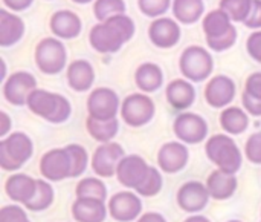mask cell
<instances>
[{
  "label": "cell",
  "instance_id": "cell-36",
  "mask_svg": "<svg viewBox=\"0 0 261 222\" xmlns=\"http://www.w3.org/2000/svg\"><path fill=\"white\" fill-rule=\"evenodd\" d=\"M162 189V176L156 167H150L148 175L142 181V184L136 189V192L142 196H154Z\"/></svg>",
  "mask_w": 261,
  "mask_h": 222
},
{
  "label": "cell",
  "instance_id": "cell-9",
  "mask_svg": "<svg viewBox=\"0 0 261 222\" xmlns=\"http://www.w3.org/2000/svg\"><path fill=\"white\" fill-rule=\"evenodd\" d=\"M121 110L119 97L109 87H98L90 92L87 98L89 117L96 120H112Z\"/></svg>",
  "mask_w": 261,
  "mask_h": 222
},
{
  "label": "cell",
  "instance_id": "cell-44",
  "mask_svg": "<svg viewBox=\"0 0 261 222\" xmlns=\"http://www.w3.org/2000/svg\"><path fill=\"white\" fill-rule=\"evenodd\" d=\"M2 3L5 5V8H8L9 11L12 12H20V11H24L28 9L34 0H2Z\"/></svg>",
  "mask_w": 261,
  "mask_h": 222
},
{
  "label": "cell",
  "instance_id": "cell-2",
  "mask_svg": "<svg viewBox=\"0 0 261 222\" xmlns=\"http://www.w3.org/2000/svg\"><path fill=\"white\" fill-rule=\"evenodd\" d=\"M202 29L210 49L223 52L232 48L237 41V29L229 15L219 9L210 11L202 21Z\"/></svg>",
  "mask_w": 261,
  "mask_h": 222
},
{
  "label": "cell",
  "instance_id": "cell-47",
  "mask_svg": "<svg viewBox=\"0 0 261 222\" xmlns=\"http://www.w3.org/2000/svg\"><path fill=\"white\" fill-rule=\"evenodd\" d=\"M185 222H211V221H208L205 216H200V215H194V216H190L188 219Z\"/></svg>",
  "mask_w": 261,
  "mask_h": 222
},
{
  "label": "cell",
  "instance_id": "cell-25",
  "mask_svg": "<svg viewBox=\"0 0 261 222\" xmlns=\"http://www.w3.org/2000/svg\"><path fill=\"white\" fill-rule=\"evenodd\" d=\"M72 215L76 222H104L107 209L104 201L93 198H76L72 206Z\"/></svg>",
  "mask_w": 261,
  "mask_h": 222
},
{
  "label": "cell",
  "instance_id": "cell-24",
  "mask_svg": "<svg viewBox=\"0 0 261 222\" xmlns=\"http://www.w3.org/2000/svg\"><path fill=\"white\" fill-rule=\"evenodd\" d=\"M95 81V71L86 60H73L67 66V83L76 92H86Z\"/></svg>",
  "mask_w": 261,
  "mask_h": 222
},
{
  "label": "cell",
  "instance_id": "cell-43",
  "mask_svg": "<svg viewBox=\"0 0 261 222\" xmlns=\"http://www.w3.org/2000/svg\"><path fill=\"white\" fill-rule=\"evenodd\" d=\"M242 101H243V107L249 115L254 117H261V100H257L254 97H251L249 94L243 92L242 95Z\"/></svg>",
  "mask_w": 261,
  "mask_h": 222
},
{
  "label": "cell",
  "instance_id": "cell-10",
  "mask_svg": "<svg viewBox=\"0 0 261 222\" xmlns=\"http://www.w3.org/2000/svg\"><path fill=\"white\" fill-rule=\"evenodd\" d=\"M37 89V80L32 74L18 71L11 74L3 83V97L14 106H23L28 103L29 95Z\"/></svg>",
  "mask_w": 261,
  "mask_h": 222
},
{
  "label": "cell",
  "instance_id": "cell-33",
  "mask_svg": "<svg viewBox=\"0 0 261 222\" xmlns=\"http://www.w3.org/2000/svg\"><path fill=\"white\" fill-rule=\"evenodd\" d=\"M76 198H93L99 201H106L107 190L102 181L98 178H84L76 186Z\"/></svg>",
  "mask_w": 261,
  "mask_h": 222
},
{
  "label": "cell",
  "instance_id": "cell-7",
  "mask_svg": "<svg viewBox=\"0 0 261 222\" xmlns=\"http://www.w3.org/2000/svg\"><path fill=\"white\" fill-rule=\"evenodd\" d=\"M179 69L187 80L200 83L211 75L214 60L205 48L188 46L179 58Z\"/></svg>",
  "mask_w": 261,
  "mask_h": 222
},
{
  "label": "cell",
  "instance_id": "cell-49",
  "mask_svg": "<svg viewBox=\"0 0 261 222\" xmlns=\"http://www.w3.org/2000/svg\"><path fill=\"white\" fill-rule=\"evenodd\" d=\"M229 222H240V221H229Z\"/></svg>",
  "mask_w": 261,
  "mask_h": 222
},
{
  "label": "cell",
  "instance_id": "cell-19",
  "mask_svg": "<svg viewBox=\"0 0 261 222\" xmlns=\"http://www.w3.org/2000/svg\"><path fill=\"white\" fill-rule=\"evenodd\" d=\"M50 32L60 40H72L81 34L83 23L78 14L69 9H61L52 14L49 20Z\"/></svg>",
  "mask_w": 261,
  "mask_h": 222
},
{
  "label": "cell",
  "instance_id": "cell-42",
  "mask_svg": "<svg viewBox=\"0 0 261 222\" xmlns=\"http://www.w3.org/2000/svg\"><path fill=\"white\" fill-rule=\"evenodd\" d=\"M249 29H261V0H252V9L246 21L243 23Z\"/></svg>",
  "mask_w": 261,
  "mask_h": 222
},
{
  "label": "cell",
  "instance_id": "cell-17",
  "mask_svg": "<svg viewBox=\"0 0 261 222\" xmlns=\"http://www.w3.org/2000/svg\"><path fill=\"white\" fill-rule=\"evenodd\" d=\"M210 192L208 187L202 183L191 181L184 184L177 192V204L179 207L187 213H199L202 212L208 201H210Z\"/></svg>",
  "mask_w": 261,
  "mask_h": 222
},
{
  "label": "cell",
  "instance_id": "cell-34",
  "mask_svg": "<svg viewBox=\"0 0 261 222\" xmlns=\"http://www.w3.org/2000/svg\"><path fill=\"white\" fill-rule=\"evenodd\" d=\"M125 14V2L124 0H95L93 2V15L98 21H106L107 18Z\"/></svg>",
  "mask_w": 261,
  "mask_h": 222
},
{
  "label": "cell",
  "instance_id": "cell-4",
  "mask_svg": "<svg viewBox=\"0 0 261 222\" xmlns=\"http://www.w3.org/2000/svg\"><path fill=\"white\" fill-rule=\"evenodd\" d=\"M205 152L206 157L219 167V170L236 175V172L242 167L243 163L242 152L229 135L225 134L213 135L206 141Z\"/></svg>",
  "mask_w": 261,
  "mask_h": 222
},
{
  "label": "cell",
  "instance_id": "cell-18",
  "mask_svg": "<svg viewBox=\"0 0 261 222\" xmlns=\"http://www.w3.org/2000/svg\"><path fill=\"white\" fill-rule=\"evenodd\" d=\"M142 210L141 199L132 192H121L110 198L109 212L113 219L119 222H130L136 219Z\"/></svg>",
  "mask_w": 261,
  "mask_h": 222
},
{
  "label": "cell",
  "instance_id": "cell-16",
  "mask_svg": "<svg viewBox=\"0 0 261 222\" xmlns=\"http://www.w3.org/2000/svg\"><path fill=\"white\" fill-rule=\"evenodd\" d=\"M234 97L236 83L226 75H216L205 86V100L211 107H226L232 103Z\"/></svg>",
  "mask_w": 261,
  "mask_h": 222
},
{
  "label": "cell",
  "instance_id": "cell-32",
  "mask_svg": "<svg viewBox=\"0 0 261 222\" xmlns=\"http://www.w3.org/2000/svg\"><path fill=\"white\" fill-rule=\"evenodd\" d=\"M222 11H225L232 21L245 23L252 9V0H220Z\"/></svg>",
  "mask_w": 261,
  "mask_h": 222
},
{
  "label": "cell",
  "instance_id": "cell-14",
  "mask_svg": "<svg viewBox=\"0 0 261 222\" xmlns=\"http://www.w3.org/2000/svg\"><path fill=\"white\" fill-rule=\"evenodd\" d=\"M182 31L177 20L170 17H158L150 23L148 37L150 41L159 49H170L180 40Z\"/></svg>",
  "mask_w": 261,
  "mask_h": 222
},
{
  "label": "cell",
  "instance_id": "cell-5",
  "mask_svg": "<svg viewBox=\"0 0 261 222\" xmlns=\"http://www.w3.org/2000/svg\"><path fill=\"white\" fill-rule=\"evenodd\" d=\"M32 140L23 132H12L0 141V166L3 170H17L32 157Z\"/></svg>",
  "mask_w": 261,
  "mask_h": 222
},
{
  "label": "cell",
  "instance_id": "cell-38",
  "mask_svg": "<svg viewBox=\"0 0 261 222\" xmlns=\"http://www.w3.org/2000/svg\"><path fill=\"white\" fill-rule=\"evenodd\" d=\"M245 155L251 163L261 164V130L252 134L248 138L245 146Z\"/></svg>",
  "mask_w": 261,
  "mask_h": 222
},
{
  "label": "cell",
  "instance_id": "cell-45",
  "mask_svg": "<svg viewBox=\"0 0 261 222\" xmlns=\"http://www.w3.org/2000/svg\"><path fill=\"white\" fill-rule=\"evenodd\" d=\"M11 129V118L6 112H0V137L5 138Z\"/></svg>",
  "mask_w": 261,
  "mask_h": 222
},
{
  "label": "cell",
  "instance_id": "cell-48",
  "mask_svg": "<svg viewBox=\"0 0 261 222\" xmlns=\"http://www.w3.org/2000/svg\"><path fill=\"white\" fill-rule=\"evenodd\" d=\"M72 2H75L78 5H84V3H89V2H93V0H72Z\"/></svg>",
  "mask_w": 261,
  "mask_h": 222
},
{
  "label": "cell",
  "instance_id": "cell-1",
  "mask_svg": "<svg viewBox=\"0 0 261 222\" xmlns=\"http://www.w3.org/2000/svg\"><path fill=\"white\" fill-rule=\"evenodd\" d=\"M136 32L135 21L127 14H116L106 21H98L89 34L90 46L99 54H115Z\"/></svg>",
  "mask_w": 261,
  "mask_h": 222
},
{
  "label": "cell",
  "instance_id": "cell-46",
  "mask_svg": "<svg viewBox=\"0 0 261 222\" xmlns=\"http://www.w3.org/2000/svg\"><path fill=\"white\" fill-rule=\"evenodd\" d=\"M138 222H167L165 218L159 213H145L139 218Z\"/></svg>",
  "mask_w": 261,
  "mask_h": 222
},
{
  "label": "cell",
  "instance_id": "cell-27",
  "mask_svg": "<svg viewBox=\"0 0 261 222\" xmlns=\"http://www.w3.org/2000/svg\"><path fill=\"white\" fill-rule=\"evenodd\" d=\"M135 81L142 92H156L164 83L162 69L156 63H142L135 72Z\"/></svg>",
  "mask_w": 261,
  "mask_h": 222
},
{
  "label": "cell",
  "instance_id": "cell-35",
  "mask_svg": "<svg viewBox=\"0 0 261 222\" xmlns=\"http://www.w3.org/2000/svg\"><path fill=\"white\" fill-rule=\"evenodd\" d=\"M66 149H67V152L70 155V161H72V178L83 175L87 169V161H89L86 149L80 144H69V146H66Z\"/></svg>",
  "mask_w": 261,
  "mask_h": 222
},
{
  "label": "cell",
  "instance_id": "cell-28",
  "mask_svg": "<svg viewBox=\"0 0 261 222\" xmlns=\"http://www.w3.org/2000/svg\"><path fill=\"white\" fill-rule=\"evenodd\" d=\"M171 11L174 18L182 25H193L205 12L203 0H173Z\"/></svg>",
  "mask_w": 261,
  "mask_h": 222
},
{
  "label": "cell",
  "instance_id": "cell-13",
  "mask_svg": "<svg viewBox=\"0 0 261 222\" xmlns=\"http://www.w3.org/2000/svg\"><path fill=\"white\" fill-rule=\"evenodd\" d=\"M124 149L118 143H102L92 157V169L98 176L110 178L116 173L119 161L124 158Z\"/></svg>",
  "mask_w": 261,
  "mask_h": 222
},
{
  "label": "cell",
  "instance_id": "cell-23",
  "mask_svg": "<svg viewBox=\"0 0 261 222\" xmlns=\"http://www.w3.org/2000/svg\"><path fill=\"white\" fill-rule=\"evenodd\" d=\"M5 190H6V195L12 201L28 204L35 195L37 180H34L28 175H23V173H17V175H12L6 180Z\"/></svg>",
  "mask_w": 261,
  "mask_h": 222
},
{
  "label": "cell",
  "instance_id": "cell-41",
  "mask_svg": "<svg viewBox=\"0 0 261 222\" xmlns=\"http://www.w3.org/2000/svg\"><path fill=\"white\" fill-rule=\"evenodd\" d=\"M243 92L249 94L257 100H261V72H254L248 77Z\"/></svg>",
  "mask_w": 261,
  "mask_h": 222
},
{
  "label": "cell",
  "instance_id": "cell-22",
  "mask_svg": "<svg viewBox=\"0 0 261 222\" xmlns=\"http://www.w3.org/2000/svg\"><path fill=\"white\" fill-rule=\"evenodd\" d=\"M24 34L23 20L8 9H0V46H14Z\"/></svg>",
  "mask_w": 261,
  "mask_h": 222
},
{
  "label": "cell",
  "instance_id": "cell-37",
  "mask_svg": "<svg viewBox=\"0 0 261 222\" xmlns=\"http://www.w3.org/2000/svg\"><path fill=\"white\" fill-rule=\"evenodd\" d=\"M171 0H138L141 12L147 17L158 18L162 17L171 6Z\"/></svg>",
  "mask_w": 261,
  "mask_h": 222
},
{
  "label": "cell",
  "instance_id": "cell-11",
  "mask_svg": "<svg viewBox=\"0 0 261 222\" xmlns=\"http://www.w3.org/2000/svg\"><path fill=\"white\" fill-rule=\"evenodd\" d=\"M173 129L176 137L185 144H199L208 137V123L203 117L193 112L180 114L174 120Z\"/></svg>",
  "mask_w": 261,
  "mask_h": 222
},
{
  "label": "cell",
  "instance_id": "cell-40",
  "mask_svg": "<svg viewBox=\"0 0 261 222\" xmlns=\"http://www.w3.org/2000/svg\"><path fill=\"white\" fill-rule=\"evenodd\" d=\"M246 49H248V54L255 61L261 63V29L254 31L248 37V40H246Z\"/></svg>",
  "mask_w": 261,
  "mask_h": 222
},
{
  "label": "cell",
  "instance_id": "cell-31",
  "mask_svg": "<svg viewBox=\"0 0 261 222\" xmlns=\"http://www.w3.org/2000/svg\"><path fill=\"white\" fill-rule=\"evenodd\" d=\"M52 201H54V190L50 184H47L43 180H37L35 195L28 204H24V207L32 212H41V210H46L52 204Z\"/></svg>",
  "mask_w": 261,
  "mask_h": 222
},
{
  "label": "cell",
  "instance_id": "cell-6",
  "mask_svg": "<svg viewBox=\"0 0 261 222\" xmlns=\"http://www.w3.org/2000/svg\"><path fill=\"white\" fill-rule=\"evenodd\" d=\"M37 68L46 75L60 74L67 61V52L63 41L57 37H46L40 40L34 52Z\"/></svg>",
  "mask_w": 261,
  "mask_h": 222
},
{
  "label": "cell",
  "instance_id": "cell-21",
  "mask_svg": "<svg viewBox=\"0 0 261 222\" xmlns=\"http://www.w3.org/2000/svg\"><path fill=\"white\" fill-rule=\"evenodd\" d=\"M167 101L177 110H185L193 106L196 100V89L187 78H176L170 81L165 91Z\"/></svg>",
  "mask_w": 261,
  "mask_h": 222
},
{
  "label": "cell",
  "instance_id": "cell-8",
  "mask_svg": "<svg viewBox=\"0 0 261 222\" xmlns=\"http://www.w3.org/2000/svg\"><path fill=\"white\" fill-rule=\"evenodd\" d=\"M154 103L145 94H132L121 104V117L132 127H142L154 117Z\"/></svg>",
  "mask_w": 261,
  "mask_h": 222
},
{
  "label": "cell",
  "instance_id": "cell-26",
  "mask_svg": "<svg viewBox=\"0 0 261 222\" xmlns=\"http://www.w3.org/2000/svg\"><path fill=\"white\" fill-rule=\"evenodd\" d=\"M206 187L210 195L214 199H228L234 195L237 189V180L232 173H226L223 170H216L213 172L208 180H206Z\"/></svg>",
  "mask_w": 261,
  "mask_h": 222
},
{
  "label": "cell",
  "instance_id": "cell-15",
  "mask_svg": "<svg viewBox=\"0 0 261 222\" xmlns=\"http://www.w3.org/2000/svg\"><path fill=\"white\" fill-rule=\"evenodd\" d=\"M148 170L150 166L144 161V158L138 155H127L119 161L116 176L124 187L136 190L148 175Z\"/></svg>",
  "mask_w": 261,
  "mask_h": 222
},
{
  "label": "cell",
  "instance_id": "cell-30",
  "mask_svg": "<svg viewBox=\"0 0 261 222\" xmlns=\"http://www.w3.org/2000/svg\"><path fill=\"white\" fill-rule=\"evenodd\" d=\"M86 127L90 134V137L99 143H110L119 129V123L116 118L112 120H96L89 117L86 120Z\"/></svg>",
  "mask_w": 261,
  "mask_h": 222
},
{
  "label": "cell",
  "instance_id": "cell-39",
  "mask_svg": "<svg viewBox=\"0 0 261 222\" xmlns=\"http://www.w3.org/2000/svg\"><path fill=\"white\" fill-rule=\"evenodd\" d=\"M0 222H31L18 206H5L0 210Z\"/></svg>",
  "mask_w": 261,
  "mask_h": 222
},
{
  "label": "cell",
  "instance_id": "cell-20",
  "mask_svg": "<svg viewBox=\"0 0 261 222\" xmlns=\"http://www.w3.org/2000/svg\"><path fill=\"white\" fill-rule=\"evenodd\" d=\"M188 157L190 153L184 143L171 141L161 147L158 153V164L167 173H177L187 166Z\"/></svg>",
  "mask_w": 261,
  "mask_h": 222
},
{
  "label": "cell",
  "instance_id": "cell-3",
  "mask_svg": "<svg viewBox=\"0 0 261 222\" xmlns=\"http://www.w3.org/2000/svg\"><path fill=\"white\" fill-rule=\"evenodd\" d=\"M26 106L32 114L54 124L64 123L72 114V106L66 97L44 89H35L29 95Z\"/></svg>",
  "mask_w": 261,
  "mask_h": 222
},
{
  "label": "cell",
  "instance_id": "cell-12",
  "mask_svg": "<svg viewBox=\"0 0 261 222\" xmlns=\"http://www.w3.org/2000/svg\"><path fill=\"white\" fill-rule=\"evenodd\" d=\"M40 172L49 181L72 178V161L67 149H52L40 160Z\"/></svg>",
  "mask_w": 261,
  "mask_h": 222
},
{
  "label": "cell",
  "instance_id": "cell-29",
  "mask_svg": "<svg viewBox=\"0 0 261 222\" xmlns=\"http://www.w3.org/2000/svg\"><path fill=\"white\" fill-rule=\"evenodd\" d=\"M220 126L231 135H240L249 126V115L240 107H225L220 114Z\"/></svg>",
  "mask_w": 261,
  "mask_h": 222
}]
</instances>
